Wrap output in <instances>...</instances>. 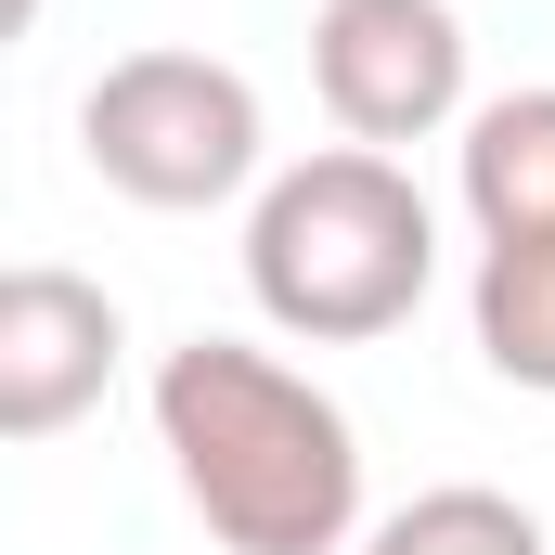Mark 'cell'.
I'll return each mask as SVG.
<instances>
[{"label":"cell","instance_id":"3957f363","mask_svg":"<svg viewBox=\"0 0 555 555\" xmlns=\"http://www.w3.org/2000/svg\"><path fill=\"white\" fill-rule=\"evenodd\" d=\"M78 155L130 207H233L259 181V91L220 52H117L78 104Z\"/></svg>","mask_w":555,"mask_h":555},{"label":"cell","instance_id":"52a82bcc","mask_svg":"<svg viewBox=\"0 0 555 555\" xmlns=\"http://www.w3.org/2000/svg\"><path fill=\"white\" fill-rule=\"evenodd\" d=\"M478 362L504 375V388H530V401H555V233H530V246H478Z\"/></svg>","mask_w":555,"mask_h":555},{"label":"cell","instance_id":"5b68a950","mask_svg":"<svg viewBox=\"0 0 555 555\" xmlns=\"http://www.w3.org/2000/svg\"><path fill=\"white\" fill-rule=\"evenodd\" d=\"M117 349H130V323H117L104 284L26 259L0 284V439H65L117 388Z\"/></svg>","mask_w":555,"mask_h":555},{"label":"cell","instance_id":"ba28073f","mask_svg":"<svg viewBox=\"0 0 555 555\" xmlns=\"http://www.w3.org/2000/svg\"><path fill=\"white\" fill-rule=\"evenodd\" d=\"M362 555H543V517L517 504V491H478V478H452V491H414L401 517H375Z\"/></svg>","mask_w":555,"mask_h":555},{"label":"cell","instance_id":"7a4b0ae2","mask_svg":"<svg viewBox=\"0 0 555 555\" xmlns=\"http://www.w3.org/2000/svg\"><path fill=\"white\" fill-rule=\"evenodd\" d=\"M439 284V207L414 194L401 155L375 142H336V155H297L259 181L246 207V297L272 310V336L310 349H362V336H401Z\"/></svg>","mask_w":555,"mask_h":555},{"label":"cell","instance_id":"8992f818","mask_svg":"<svg viewBox=\"0 0 555 555\" xmlns=\"http://www.w3.org/2000/svg\"><path fill=\"white\" fill-rule=\"evenodd\" d=\"M465 220L478 246L555 233V91H504L465 117Z\"/></svg>","mask_w":555,"mask_h":555},{"label":"cell","instance_id":"6da1fadb","mask_svg":"<svg viewBox=\"0 0 555 555\" xmlns=\"http://www.w3.org/2000/svg\"><path fill=\"white\" fill-rule=\"evenodd\" d=\"M155 439L220 555H349V530H362L349 414L246 336H181L155 362Z\"/></svg>","mask_w":555,"mask_h":555},{"label":"cell","instance_id":"277c9868","mask_svg":"<svg viewBox=\"0 0 555 555\" xmlns=\"http://www.w3.org/2000/svg\"><path fill=\"white\" fill-rule=\"evenodd\" d=\"M310 91L349 142H426L465 117V13L452 0H323L310 13Z\"/></svg>","mask_w":555,"mask_h":555}]
</instances>
